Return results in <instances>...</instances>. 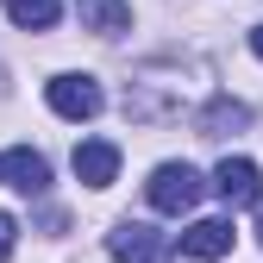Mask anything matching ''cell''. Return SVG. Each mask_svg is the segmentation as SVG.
<instances>
[{"instance_id":"cell-1","label":"cell","mask_w":263,"mask_h":263,"mask_svg":"<svg viewBox=\"0 0 263 263\" xmlns=\"http://www.w3.org/2000/svg\"><path fill=\"white\" fill-rule=\"evenodd\" d=\"M201 194H207V182H201L194 163H157L151 182H144V201H151L157 213H194Z\"/></svg>"},{"instance_id":"cell-2","label":"cell","mask_w":263,"mask_h":263,"mask_svg":"<svg viewBox=\"0 0 263 263\" xmlns=\"http://www.w3.org/2000/svg\"><path fill=\"white\" fill-rule=\"evenodd\" d=\"M107 251H113V263H170L176 238L157 232V226H144V219H119L107 232Z\"/></svg>"},{"instance_id":"cell-3","label":"cell","mask_w":263,"mask_h":263,"mask_svg":"<svg viewBox=\"0 0 263 263\" xmlns=\"http://www.w3.org/2000/svg\"><path fill=\"white\" fill-rule=\"evenodd\" d=\"M44 101H50V113H63V119H94V113L107 107V94H101L94 76H50Z\"/></svg>"},{"instance_id":"cell-4","label":"cell","mask_w":263,"mask_h":263,"mask_svg":"<svg viewBox=\"0 0 263 263\" xmlns=\"http://www.w3.org/2000/svg\"><path fill=\"white\" fill-rule=\"evenodd\" d=\"M213 188H219L226 207H257L263 201V170H257L251 157H226L219 170H213Z\"/></svg>"},{"instance_id":"cell-5","label":"cell","mask_w":263,"mask_h":263,"mask_svg":"<svg viewBox=\"0 0 263 263\" xmlns=\"http://www.w3.org/2000/svg\"><path fill=\"white\" fill-rule=\"evenodd\" d=\"M0 188H19V194H44L50 188V163L31 151V144H13L0 151Z\"/></svg>"},{"instance_id":"cell-6","label":"cell","mask_w":263,"mask_h":263,"mask_svg":"<svg viewBox=\"0 0 263 263\" xmlns=\"http://www.w3.org/2000/svg\"><path fill=\"white\" fill-rule=\"evenodd\" d=\"M76 176H82V188H113V176H119V144L82 138L76 144Z\"/></svg>"},{"instance_id":"cell-7","label":"cell","mask_w":263,"mask_h":263,"mask_svg":"<svg viewBox=\"0 0 263 263\" xmlns=\"http://www.w3.org/2000/svg\"><path fill=\"white\" fill-rule=\"evenodd\" d=\"M226 251H232V219H194L182 232V257L194 263H219Z\"/></svg>"},{"instance_id":"cell-8","label":"cell","mask_w":263,"mask_h":263,"mask_svg":"<svg viewBox=\"0 0 263 263\" xmlns=\"http://www.w3.org/2000/svg\"><path fill=\"white\" fill-rule=\"evenodd\" d=\"M76 19L101 38H119V31H132V0H76Z\"/></svg>"},{"instance_id":"cell-9","label":"cell","mask_w":263,"mask_h":263,"mask_svg":"<svg viewBox=\"0 0 263 263\" xmlns=\"http://www.w3.org/2000/svg\"><path fill=\"white\" fill-rule=\"evenodd\" d=\"M245 119H251L245 101H232V94H213V101L194 113V132H201V138H226V132H238Z\"/></svg>"},{"instance_id":"cell-10","label":"cell","mask_w":263,"mask_h":263,"mask_svg":"<svg viewBox=\"0 0 263 263\" xmlns=\"http://www.w3.org/2000/svg\"><path fill=\"white\" fill-rule=\"evenodd\" d=\"M57 13H63V0H7V19L25 25V31H50Z\"/></svg>"},{"instance_id":"cell-11","label":"cell","mask_w":263,"mask_h":263,"mask_svg":"<svg viewBox=\"0 0 263 263\" xmlns=\"http://www.w3.org/2000/svg\"><path fill=\"white\" fill-rule=\"evenodd\" d=\"M13 245H19V226H13V213H0V263L13 257Z\"/></svg>"},{"instance_id":"cell-12","label":"cell","mask_w":263,"mask_h":263,"mask_svg":"<svg viewBox=\"0 0 263 263\" xmlns=\"http://www.w3.org/2000/svg\"><path fill=\"white\" fill-rule=\"evenodd\" d=\"M251 50H257V57H263V25H257V31H251Z\"/></svg>"},{"instance_id":"cell-13","label":"cell","mask_w":263,"mask_h":263,"mask_svg":"<svg viewBox=\"0 0 263 263\" xmlns=\"http://www.w3.org/2000/svg\"><path fill=\"white\" fill-rule=\"evenodd\" d=\"M257 238H263V213H257Z\"/></svg>"}]
</instances>
